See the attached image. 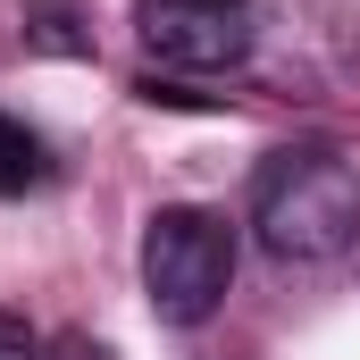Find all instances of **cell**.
Instances as JSON below:
<instances>
[{
  "label": "cell",
  "mask_w": 360,
  "mask_h": 360,
  "mask_svg": "<svg viewBox=\"0 0 360 360\" xmlns=\"http://www.w3.org/2000/svg\"><path fill=\"white\" fill-rule=\"evenodd\" d=\"M252 235H260L269 260H293V269L352 252V235H360V168L335 143L269 151L260 176H252Z\"/></svg>",
  "instance_id": "6da1fadb"
},
{
  "label": "cell",
  "mask_w": 360,
  "mask_h": 360,
  "mask_svg": "<svg viewBox=\"0 0 360 360\" xmlns=\"http://www.w3.org/2000/svg\"><path fill=\"white\" fill-rule=\"evenodd\" d=\"M235 285V226L201 201H176V210H151L143 226V293L168 327H201Z\"/></svg>",
  "instance_id": "7a4b0ae2"
},
{
  "label": "cell",
  "mask_w": 360,
  "mask_h": 360,
  "mask_svg": "<svg viewBox=\"0 0 360 360\" xmlns=\"http://www.w3.org/2000/svg\"><path fill=\"white\" fill-rule=\"evenodd\" d=\"M134 34L168 68H235V59H252V8L243 0H134Z\"/></svg>",
  "instance_id": "3957f363"
},
{
  "label": "cell",
  "mask_w": 360,
  "mask_h": 360,
  "mask_svg": "<svg viewBox=\"0 0 360 360\" xmlns=\"http://www.w3.org/2000/svg\"><path fill=\"white\" fill-rule=\"evenodd\" d=\"M42 184H51V151H42V134H34L25 117L0 109V201H25V193H42Z\"/></svg>",
  "instance_id": "277c9868"
},
{
  "label": "cell",
  "mask_w": 360,
  "mask_h": 360,
  "mask_svg": "<svg viewBox=\"0 0 360 360\" xmlns=\"http://www.w3.org/2000/svg\"><path fill=\"white\" fill-rule=\"evenodd\" d=\"M0 360H51V344H42V327H25L17 310H0Z\"/></svg>",
  "instance_id": "5b68a950"
},
{
  "label": "cell",
  "mask_w": 360,
  "mask_h": 360,
  "mask_svg": "<svg viewBox=\"0 0 360 360\" xmlns=\"http://www.w3.org/2000/svg\"><path fill=\"white\" fill-rule=\"evenodd\" d=\"M34 42L42 51H84V34H68V8H42L34 17Z\"/></svg>",
  "instance_id": "8992f818"
}]
</instances>
